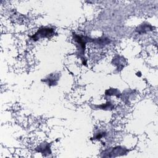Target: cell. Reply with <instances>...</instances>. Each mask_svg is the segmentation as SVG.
Segmentation results:
<instances>
[{
	"label": "cell",
	"mask_w": 158,
	"mask_h": 158,
	"mask_svg": "<svg viewBox=\"0 0 158 158\" xmlns=\"http://www.w3.org/2000/svg\"><path fill=\"white\" fill-rule=\"evenodd\" d=\"M104 135H105V133H104V132H99V134L98 133V134L96 135L95 139H100V138H101L102 137H103V136H104Z\"/></svg>",
	"instance_id": "obj_9"
},
{
	"label": "cell",
	"mask_w": 158,
	"mask_h": 158,
	"mask_svg": "<svg viewBox=\"0 0 158 158\" xmlns=\"http://www.w3.org/2000/svg\"><path fill=\"white\" fill-rule=\"evenodd\" d=\"M128 149L122 146H117L112 148L111 149H109V152H106L107 155H105L104 157H116L119 156H122L127 154Z\"/></svg>",
	"instance_id": "obj_3"
},
{
	"label": "cell",
	"mask_w": 158,
	"mask_h": 158,
	"mask_svg": "<svg viewBox=\"0 0 158 158\" xmlns=\"http://www.w3.org/2000/svg\"><path fill=\"white\" fill-rule=\"evenodd\" d=\"M98 107L99 108H100L101 109H103V110H110L112 109L114 107V106L112 105V104L110 102H107L106 104L100 105V106H98Z\"/></svg>",
	"instance_id": "obj_8"
},
{
	"label": "cell",
	"mask_w": 158,
	"mask_h": 158,
	"mask_svg": "<svg viewBox=\"0 0 158 158\" xmlns=\"http://www.w3.org/2000/svg\"><path fill=\"white\" fill-rule=\"evenodd\" d=\"M73 38L75 42L77 43V46L78 51V54L81 59H82V56H84L85 54V44L86 43V37H83L79 36L78 35H73ZM82 60V59H81Z\"/></svg>",
	"instance_id": "obj_2"
},
{
	"label": "cell",
	"mask_w": 158,
	"mask_h": 158,
	"mask_svg": "<svg viewBox=\"0 0 158 158\" xmlns=\"http://www.w3.org/2000/svg\"><path fill=\"white\" fill-rule=\"evenodd\" d=\"M106 95H109V96L114 95V96H117L118 97L119 95H120V92L117 89L111 88V89H109L108 90H106Z\"/></svg>",
	"instance_id": "obj_7"
},
{
	"label": "cell",
	"mask_w": 158,
	"mask_h": 158,
	"mask_svg": "<svg viewBox=\"0 0 158 158\" xmlns=\"http://www.w3.org/2000/svg\"><path fill=\"white\" fill-rule=\"evenodd\" d=\"M152 27L149 24L147 23L146 25H145L144 23H143L139 27H138L136 30L139 33H144L146 32L152 30Z\"/></svg>",
	"instance_id": "obj_6"
},
{
	"label": "cell",
	"mask_w": 158,
	"mask_h": 158,
	"mask_svg": "<svg viewBox=\"0 0 158 158\" xmlns=\"http://www.w3.org/2000/svg\"><path fill=\"white\" fill-rule=\"evenodd\" d=\"M36 151L38 152H41V154L46 156V154H51V149H50V145L49 143H41L40 145H39L36 148Z\"/></svg>",
	"instance_id": "obj_4"
},
{
	"label": "cell",
	"mask_w": 158,
	"mask_h": 158,
	"mask_svg": "<svg viewBox=\"0 0 158 158\" xmlns=\"http://www.w3.org/2000/svg\"><path fill=\"white\" fill-rule=\"evenodd\" d=\"M54 35V30L50 27H43L39 29L32 36V39L35 41L41 38H49Z\"/></svg>",
	"instance_id": "obj_1"
},
{
	"label": "cell",
	"mask_w": 158,
	"mask_h": 158,
	"mask_svg": "<svg viewBox=\"0 0 158 158\" xmlns=\"http://www.w3.org/2000/svg\"><path fill=\"white\" fill-rule=\"evenodd\" d=\"M59 79V74L56 73H52L49 75L45 80H44L48 85L49 86H54L57 83V81Z\"/></svg>",
	"instance_id": "obj_5"
}]
</instances>
